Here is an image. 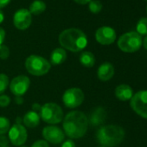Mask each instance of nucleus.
<instances>
[{"mask_svg":"<svg viewBox=\"0 0 147 147\" xmlns=\"http://www.w3.org/2000/svg\"><path fill=\"white\" fill-rule=\"evenodd\" d=\"M9 143V138L4 135H0V146H7Z\"/></svg>","mask_w":147,"mask_h":147,"instance_id":"29","label":"nucleus"},{"mask_svg":"<svg viewBox=\"0 0 147 147\" xmlns=\"http://www.w3.org/2000/svg\"><path fill=\"white\" fill-rule=\"evenodd\" d=\"M61 147H76V143L72 139H67L63 142Z\"/></svg>","mask_w":147,"mask_h":147,"instance_id":"28","label":"nucleus"},{"mask_svg":"<svg viewBox=\"0 0 147 147\" xmlns=\"http://www.w3.org/2000/svg\"><path fill=\"white\" fill-rule=\"evenodd\" d=\"M4 19H5V15H4V12L0 10V24H1L3 22H4Z\"/></svg>","mask_w":147,"mask_h":147,"instance_id":"35","label":"nucleus"},{"mask_svg":"<svg viewBox=\"0 0 147 147\" xmlns=\"http://www.w3.org/2000/svg\"><path fill=\"white\" fill-rule=\"evenodd\" d=\"M11 128L10 120L4 116H0V135H5Z\"/></svg>","mask_w":147,"mask_h":147,"instance_id":"22","label":"nucleus"},{"mask_svg":"<svg viewBox=\"0 0 147 147\" xmlns=\"http://www.w3.org/2000/svg\"><path fill=\"white\" fill-rule=\"evenodd\" d=\"M85 100V94L81 88H71L67 89L62 95V102L67 108H76Z\"/></svg>","mask_w":147,"mask_h":147,"instance_id":"7","label":"nucleus"},{"mask_svg":"<svg viewBox=\"0 0 147 147\" xmlns=\"http://www.w3.org/2000/svg\"><path fill=\"white\" fill-rule=\"evenodd\" d=\"M31 147H49V143L44 139H39L33 143Z\"/></svg>","mask_w":147,"mask_h":147,"instance_id":"27","label":"nucleus"},{"mask_svg":"<svg viewBox=\"0 0 147 147\" xmlns=\"http://www.w3.org/2000/svg\"><path fill=\"white\" fill-rule=\"evenodd\" d=\"M114 76V67L112 63L106 61L103 62L97 70V76L101 82H107Z\"/></svg>","mask_w":147,"mask_h":147,"instance_id":"15","label":"nucleus"},{"mask_svg":"<svg viewBox=\"0 0 147 147\" xmlns=\"http://www.w3.org/2000/svg\"><path fill=\"white\" fill-rule=\"evenodd\" d=\"M59 42L62 49L71 52H80L88 45V37L86 34L76 28L67 29L59 36Z\"/></svg>","mask_w":147,"mask_h":147,"instance_id":"2","label":"nucleus"},{"mask_svg":"<svg viewBox=\"0 0 147 147\" xmlns=\"http://www.w3.org/2000/svg\"><path fill=\"white\" fill-rule=\"evenodd\" d=\"M106 119H107L106 110L101 107H95L90 112L89 116L88 117V125H91L92 126H99L106 121Z\"/></svg>","mask_w":147,"mask_h":147,"instance_id":"14","label":"nucleus"},{"mask_svg":"<svg viewBox=\"0 0 147 147\" xmlns=\"http://www.w3.org/2000/svg\"><path fill=\"white\" fill-rule=\"evenodd\" d=\"M25 67L30 75L34 76H42L50 70V62L42 56L31 55L25 61Z\"/></svg>","mask_w":147,"mask_h":147,"instance_id":"4","label":"nucleus"},{"mask_svg":"<svg viewBox=\"0 0 147 147\" xmlns=\"http://www.w3.org/2000/svg\"><path fill=\"white\" fill-rule=\"evenodd\" d=\"M75 1L79 5H87L90 3L91 0H75Z\"/></svg>","mask_w":147,"mask_h":147,"instance_id":"34","label":"nucleus"},{"mask_svg":"<svg viewBox=\"0 0 147 147\" xmlns=\"http://www.w3.org/2000/svg\"><path fill=\"white\" fill-rule=\"evenodd\" d=\"M10 89L15 96H23L30 88V80L24 75L18 76L10 83Z\"/></svg>","mask_w":147,"mask_h":147,"instance_id":"10","label":"nucleus"},{"mask_svg":"<svg viewBox=\"0 0 147 147\" xmlns=\"http://www.w3.org/2000/svg\"><path fill=\"white\" fill-rule=\"evenodd\" d=\"M32 22L31 14L27 9L18 10L13 17V24L15 27L18 30H26L28 29Z\"/></svg>","mask_w":147,"mask_h":147,"instance_id":"13","label":"nucleus"},{"mask_svg":"<svg viewBox=\"0 0 147 147\" xmlns=\"http://www.w3.org/2000/svg\"><path fill=\"white\" fill-rule=\"evenodd\" d=\"M132 110L140 117L147 119V90H140L130 100Z\"/></svg>","mask_w":147,"mask_h":147,"instance_id":"8","label":"nucleus"},{"mask_svg":"<svg viewBox=\"0 0 147 147\" xmlns=\"http://www.w3.org/2000/svg\"><path fill=\"white\" fill-rule=\"evenodd\" d=\"M125 130L117 125L101 126L96 132L97 142L103 147H115L125 138Z\"/></svg>","mask_w":147,"mask_h":147,"instance_id":"3","label":"nucleus"},{"mask_svg":"<svg viewBox=\"0 0 147 147\" xmlns=\"http://www.w3.org/2000/svg\"><path fill=\"white\" fill-rule=\"evenodd\" d=\"M67 59V52L62 48L55 49L50 55V64L60 65L63 63Z\"/></svg>","mask_w":147,"mask_h":147,"instance_id":"18","label":"nucleus"},{"mask_svg":"<svg viewBox=\"0 0 147 147\" xmlns=\"http://www.w3.org/2000/svg\"><path fill=\"white\" fill-rule=\"evenodd\" d=\"M144 1H145V2H147V0H144Z\"/></svg>","mask_w":147,"mask_h":147,"instance_id":"38","label":"nucleus"},{"mask_svg":"<svg viewBox=\"0 0 147 147\" xmlns=\"http://www.w3.org/2000/svg\"><path fill=\"white\" fill-rule=\"evenodd\" d=\"M0 147H8V146H0Z\"/></svg>","mask_w":147,"mask_h":147,"instance_id":"37","label":"nucleus"},{"mask_svg":"<svg viewBox=\"0 0 147 147\" xmlns=\"http://www.w3.org/2000/svg\"><path fill=\"white\" fill-rule=\"evenodd\" d=\"M40 115L35 111H29L23 118V122L29 128H35L40 124Z\"/></svg>","mask_w":147,"mask_h":147,"instance_id":"17","label":"nucleus"},{"mask_svg":"<svg viewBox=\"0 0 147 147\" xmlns=\"http://www.w3.org/2000/svg\"><path fill=\"white\" fill-rule=\"evenodd\" d=\"M136 30L140 36H147V18H142L138 20Z\"/></svg>","mask_w":147,"mask_h":147,"instance_id":"21","label":"nucleus"},{"mask_svg":"<svg viewBox=\"0 0 147 147\" xmlns=\"http://www.w3.org/2000/svg\"><path fill=\"white\" fill-rule=\"evenodd\" d=\"M142 36L136 31H130L123 34L118 40L119 49L125 53H134L142 46Z\"/></svg>","mask_w":147,"mask_h":147,"instance_id":"6","label":"nucleus"},{"mask_svg":"<svg viewBox=\"0 0 147 147\" xmlns=\"http://www.w3.org/2000/svg\"><path fill=\"white\" fill-rule=\"evenodd\" d=\"M63 131L65 134L73 139L85 136L88 129L87 115L81 111L69 112L63 119Z\"/></svg>","mask_w":147,"mask_h":147,"instance_id":"1","label":"nucleus"},{"mask_svg":"<svg viewBox=\"0 0 147 147\" xmlns=\"http://www.w3.org/2000/svg\"><path fill=\"white\" fill-rule=\"evenodd\" d=\"M88 9L92 13L98 14L102 10V4L99 0H91L88 5Z\"/></svg>","mask_w":147,"mask_h":147,"instance_id":"23","label":"nucleus"},{"mask_svg":"<svg viewBox=\"0 0 147 147\" xmlns=\"http://www.w3.org/2000/svg\"><path fill=\"white\" fill-rule=\"evenodd\" d=\"M46 10V5L42 0H35L30 6V14L34 15H40L44 12Z\"/></svg>","mask_w":147,"mask_h":147,"instance_id":"20","label":"nucleus"},{"mask_svg":"<svg viewBox=\"0 0 147 147\" xmlns=\"http://www.w3.org/2000/svg\"><path fill=\"white\" fill-rule=\"evenodd\" d=\"M10 2H11V0H0V10L5 7Z\"/></svg>","mask_w":147,"mask_h":147,"instance_id":"31","label":"nucleus"},{"mask_svg":"<svg viewBox=\"0 0 147 147\" xmlns=\"http://www.w3.org/2000/svg\"><path fill=\"white\" fill-rule=\"evenodd\" d=\"M63 111L61 107L54 102H48L43 104L40 109V118L46 123L50 125H56L61 122L64 119Z\"/></svg>","mask_w":147,"mask_h":147,"instance_id":"5","label":"nucleus"},{"mask_svg":"<svg viewBox=\"0 0 147 147\" xmlns=\"http://www.w3.org/2000/svg\"><path fill=\"white\" fill-rule=\"evenodd\" d=\"M15 102H16V104H18V105H21L22 103H24V99H23V97H22V96H16V98H15Z\"/></svg>","mask_w":147,"mask_h":147,"instance_id":"33","label":"nucleus"},{"mask_svg":"<svg viewBox=\"0 0 147 147\" xmlns=\"http://www.w3.org/2000/svg\"><path fill=\"white\" fill-rule=\"evenodd\" d=\"M42 137L48 143L57 144L63 142L65 138L64 131L56 125H48L42 129Z\"/></svg>","mask_w":147,"mask_h":147,"instance_id":"11","label":"nucleus"},{"mask_svg":"<svg viewBox=\"0 0 147 147\" xmlns=\"http://www.w3.org/2000/svg\"><path fill=\"white\" fill-rule=\"evenodd\" d=\"M146 12H147V6H146Z\"/></svg>","mask_w":147,"mask_h":147,"instance_id":"39","label":"nucleus"},{"mask_svg":"<svg viewBox=\"0 0 147 147\" xmlns=\"http://www.w3.org/2000/svg\"><path fill=\"white\" fill-rule=\"evenodd\" d=\"M22 147H26V146H22Z\"/></svg>","mask_w":147,"mask_h":147,"instance_id":"40","label":"nucleus"},{"mask_svg":"<svg viewBox=\"0 0 147 147\" xmlns=\"http://www.w3.org/2000/svg\"><path fill=\"white\" fill-rule=\"evenodd\" d=\"M133 95L132 88L127 84H120L115 88V96L121 101H126L131 99Z\"/></svg>","mask_w":147,"mask_h":147,"instance_id":"16","label":"nucleus"},{"mask_svg":"<svg viewBox=\"0 0 147 147\" xmlns=\"http://www.w3.org/2000/svg\"><path fill=\"white\" fill-rule=\"evenodd\" d=\"M100 147H103V146H100Z\"/></svg>","mask_w":147,"mask_h":147,"instance_id":"41","label":"nucleus"},{"mask_svg":"<svg viewBox=\"0 0 147 147\" xmlns=\"http://www.w3.org/2000/svg\"><path fill=\"white\" fill-rule=\"evenodd\" d=\"M142 45H143V46H144V48L147 50V36L144 38L143 42H142Z\"/></svg>","mask_w":147,"mask_h":147,"instance_id":"36","label":"nucleus"},{"mask_svg":"<svg viewBox=\"0 0 147 147\" xmlns=\"http://www.w3.org/2000/svg\"><path fill=\"white\" fill-rule=\"evenodd\" d=\"M11 103V97L6 94L0 95V107H6Z\"/></svg>","mask_w":147,"mask_h":147,"instance_id":"26","label":"nucleus"},{"mask_svg":"<svg viewBox=\"0 0 147 147\" xmlns=\"http://www.w3.org/2000/svg\"><path fill=\"white\" fill-rule=\"evenodd\" d=\"M96 41L102 45H110L115 42L116 31L108 26H102L95 32Z\"/></svg>","mask_w":147,"mask_h":147,"instance_id":"12","label":"nucleus"},{"mask_svg":"<svg viewBox=\"0 0 147 147\" xmlns=\"http://www.w3.org/2000/svg\"><path fill=\"white\" fill-rule=\"evenodd\" d=\"M5 38V31L3 28L0 27V45H2Z\"/></svg>","mask_w":147,"mask_h":147,"instance_id":"30","label":"nucleus"},{"mask_svg":"<svg viewBox=\"0 0 147 147\" xmlns=\"http://www.w3.org/2000/svg\"><path fill=\"white\" fill-rule=\"evenodd\" d=\"M9 85H10L9 77L5 74H0V95L5 92Z\"/></svg>","mask_w":147,"mask_h":147,"instance_id":"24","label":"nucleus"},{"mask_svg":"<svg viewBox=\"0 0 147 147\" xmlns=\"http://www.w3.org/2000/svg\"><path fill=\"white\" fill-rule=\"evenodd\" d=\"M10 56V49L6 45H0V59L6 60Z\"/></svg>","mask_w":147,"mask_h":147,"instance_id":"25","label":"nucleus"},{"mask_svg":"<svg viewBox=\"0 0 147 147\" xmlns=\"http://www.w3.org/2000/svg\"><path fill=\"white\" fill-rule=\"evenodd\" d=\"M80 62L86 67H92L95 63V57L90 51H84L80 55Z\"/></svg>","mask_w":147,"mask_h":147,"instance_id":"19","label":"nucleus"},{"mask_svg":"<svg viewBox=\"0 0 147 147\" xmlns=\"http://www.w3.org/2000/svg\"><path fill=\"white\" fill-rule=\"evenodd\" d=\"M41 105H39L38 103H34L33 106H32V111H35V112H40V109H41Z\"/></svg>","mask_w":147,"mask_h":147,"instance_id":"32","label":"nucleus"},{"mask_svg":"<svg viewBox=\"0 0 147 147\" xmlns=\"http://www.w3.org/2000/svg\"><path fill=\"white\" fill-rule=\"evenodd\" d=\"M9 140L13 145L21 146L25 144L28 138L26 128L22 124H14L9 130Z\"/></svg>","mask_w":147,"mask_h":147,"instance_id":"9","label":"nucleus"}]
</instances>
